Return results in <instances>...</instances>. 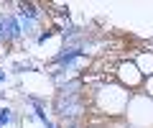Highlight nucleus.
Wrapping results in <instances>:
<instances>
[{
    "mask_svg": "<svg viewBox=\"0 0 153 128\" xmlns=\"http://www.w3.org/2000/svg\"><path fill=\"white\" fill-rule=\"evenodd\" d=\"M13 3H0V39L5 44H16L23 39L21 34V21H18L16 10H8Z\"/></svg>",
    "mask_w": 153,
    "mask_h": 128,
    "instance_id": "1",
    "label": "nucleus"
},
{
    "mask_svg": "<svg viewBox=\"0 0 153 128\" xmlns=\"http://www.w3.org/2000/svg\"><path fill=\"white\" fill-rule=\"evenodd\" d=\"M117 79H120V85L125 90H133V87L140 85L143 74H140V69L135 67V61H120V64H117Z\"/></svg>",
    "mask_w": 153,
    "mask_h": 128,
    "instance_id": "2",
    "label": "nucleus"
},
{
    "mask_svg": "<svg viewBox=\"0 0 153 128\" xmlns=\"http://www.w3.org/2000/svg\"><path fill=\"white\" fill-rule=\"evenodd\" d=\"M135 67L140 69L143 77L151 79L153 77V51H140V54L135 56Z\"/></svg>",
    "mask_w": 153,
    "mask_h": 128,
    "instance_id": "3",
    "label": "nucleus"
},
{
    "mask_svg": "<svg viewBox=\"0 0 153 128\" xmlns=\"http://www.w3.org/2000/svg\"><path fill=\"white\" fill-rule=\"evenodd\" d=\"M21 123V115H18L16 110H13L10 105L0 108V128H8V126H18Z\"/></svg>",
    "mask_w": 153,
    "mask_h": 128,
    "instance_id": "4",
    "label": "nucleus"
},
{
    "mask_svg": "<svg viewBox=\"0 0 153 128\" xmlns=\"http://www.w3.org/2000/svg\"><path fill=\"white\" fill-rule=\"evenodd\" d=\"M8 82V72H5V69H0V85H5Z\"/></svg>",
    "mask_w": 153,
    "mask_h": 128,
    "instance_id": "5",
    "label": "nucleus"
},
{
    "mask_svg": "<svg viewBox=\"0 0 153 128\" xmlns=\"http://www.w3.org/2000/svg\"><path fill=\"white\" fill-rule=\"evenodd\" d=\"M146 90H148V97H153V77L148 79V87H146Z\"/></svg>",
    "mask_w": 153,
    "mask_h": 128,
    "instance_id": "6",
    "label": "nucleus"
},
{
    "mask_svg": "<svg viewBox=\"0 0 153 128\" xmlns=\"http://www.w3.org/2000/svg\"><path fill=\"white\" fill-rule=\"evenodd\" d=\"M64 128H79V126H64Z\"/></svg>",
    "mask_w": 153,
    "mask_h": 128,
    "instance_id": "7",
    "label": "nucleus"
},
{
    "mask_svg": "<svg viewBox=\"0 0 153 128\" xmlns=\"http://www.w3.org/2000/svg\"><path fill=\"white\" fill-rule=\"evenodd\" d=\"M0 51H3V39H0Z\"/></svg>",
    "mask_w": 153,
    "mask_h": 128,
    "instance_id": "8",
    "label": "nucleus"
}]
</instances>
